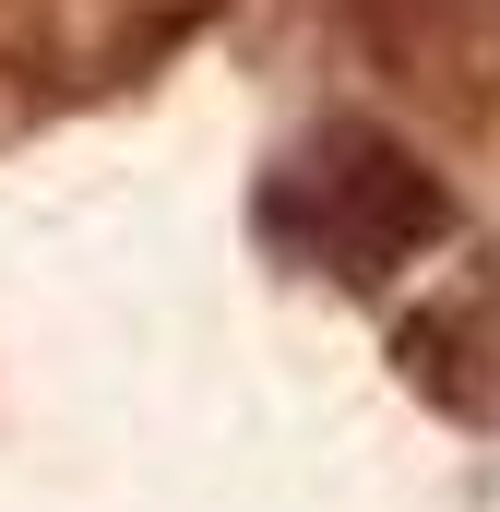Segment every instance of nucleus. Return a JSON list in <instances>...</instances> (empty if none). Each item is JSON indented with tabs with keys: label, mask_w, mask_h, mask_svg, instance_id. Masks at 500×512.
<instances>
[{
	"label": "nucleus",
	"mask_w": 500,
	"mask_h": 512,
	"mask_svg": "<svg viewBox=\"0 0 500 512\" xmlns=\"http://www.w3.org/2000/svg\"><path fill=\"white\" fill-rule=\"evenodd\" d=\"M358 36L417 108H465L477 120L500 96V0H370Z\"/></svg>",
	"instance_id": "nucleus-2"
},
{
	"label": "nucleus",
	"mask_w": 500,
	"mask_h": 512,
	"mask_svg": "<svg viewBox=\"0 0 500 512\" xmlns=\"http://www.w3.org/2000/svg\"><path fill=\"white\" fill-rule=\"evenodd\" d=\"M262 239L310 274H346V286H381L393 262L441 251L453 239V191L441 167L381 120H310L274 179H262Z\"/></svg>",
	"instance_id": "nucleus-1"
}]
</instances>
